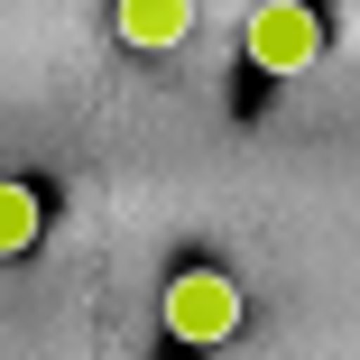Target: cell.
Returning <instances> with one entry per match:
<instances>
[{"instance_id": "cell-2", "label": "cell", "mask_w": 360, "mask_h": 360, "mask_svg": "<svg viewBox=\"0 0 360 360\" xmlns=\"http://www.w3.org/2000/svg\"><path fill=\"white\" fill-rule=\"evenodd\" d=\"M240 56L259 65V75H305V65L323 56V10L314 0H259L250 28H240Z\"/></svg>"}, {"instance_id": "cell-1", "label": "cell", "mask_w": 360, "mask_h": 360, "mask_svg": "<svg viewBox=\"0 0 360 360\" xmlns=\"http://www.w3.org/2000/svg\"><path fill=\"white\" fill-rule=\"evenodd\" d=\"M231 333H240V286L222 268H176L167 277V342L212 351V342H231Z\"/></svg>"}, {"instance_id": "cell-3", "label": "cell", "mask_w": 360, "mask_h": 360, "mask_svg": "<svg viewBox=\"0 0 360 360\" xmlns=\"http://www.w3.org/2000/svg\"><path fill=\"white\" fill-rule=\"evenodd\" d=\"M111 19H120V37L129 46H176L185 28H194V0H111Z\"/></svg>"}, {"instance_id": "cell-4", "label": "cell", "mask_w": 360, "mask_h": 360, "mask_svg": "<svg viewBox=\"0 0 360 360\" xmlns=\"http://www.w3.org/2000/svg\"><path fill=\"white\" fill-rule=\"evenodd\" d=\"M37 231H46V203H37V185L0 176V259H19V250H28Z\"/></svg>"}]
</instances>
